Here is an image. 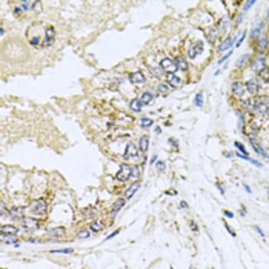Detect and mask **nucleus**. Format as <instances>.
I'll return each instance as SVG.
<instances>
[{
	"mask_svg": "<svg viewBox=\"0 0 269 269\" xmlns=\"http://www.w3.org/2000/svg\"><path fill=\"white\" fill-rule=\"evenodd\" d=\"M0 31H1V36H2V35H3V28H1V30H0Z\"/></svg>",
	"mask_w": 269,
	"mask_h": 269,
	"instance_id": "obj_54",
	"label": "nucleus"
},
{
	"mask_svg": "<svg viewBox=\"0 0 269 269\" xmlns=\"http://www.w3.org/2000/svg\"><path fill=\"white\" fill-rule=\"evenodd\" d=\"M156 166H157V168L159 172H163L166 168V164L162 161H159V162H157Z\"/></svg>",
	"mask_w": 269,
	"mask_h": 269,
	"instance_id": "obj_37",
	"label": "nucleus"
},
{
	"mask_svg": "<svg viewBox=\"0 0 269 269\" xmlns=\"http://www.w3.org/2000/svg\"><path fill=\"white\" fill-rule=\"evenodd\" d=\"M234 144H235V147H236L239 150L241 153H243L244 155H248V152L246 151V149H245L244 146H243L242 143H238V142H235V143H234Z\"/></svg>",
	"mask_w": 269,
	"mask_h": 269,
	"instance_id": "obj_34",
	"label": "nucleus"
},
{
	"mask_svg": "<svg viewBox=\"0 0 269 269\" xmlns=\"http://www.w3.org/2000/svg\"><path fill=\"white\" fill-rule=\"evenodd\" d=\"M224 225H225V228H226V229H227V230H228V232L230 233L232 236H233V237L236 236V234H235V233H234V232H233V231L232 230V229H231L229 227V225H228L227 224H224Z\"/></svg>",
	"mask_w": 269,
	"mask_h": 269,
	"instance_id": "obj_43",
	"label": "nucleus"
},
{
	"mask_svg": "<svg viewBox=\"0 0 269 269\" xmlns=\"http://www.w3.org/2000/svg\"><path fill=\"white\" fill-rule=\"evenodd\" d=\"M20 11H21L20 8H15V12H16V13H20Z\"/></svg>",
	"mask_w": 269,
	"mask_h": 269,
	"instance_id": "obj_53",
	"label": "nucleus"
},
{
	"mask_svg": "<svg viewBox=\"0 0 269 269\" xmlns=\"http://www.w3.org/2000/svg\"><path fill=\"white\" fill-rule=\"evenodd\" d=\"M39 42H40V38H39V37H36V36H34V37L31 40V44L33 46H36L39 44Z\"/></svg>",
	"mask_w": 269,
	"mask_h": 269,
	"instance_id": "obj_41",
	"label": "nucleus"
},
{
	"mask_svg": "<svg viewBox=\"0 0 269 269\" xmlns=\"http://www.w3.org/2000/svg\"><path fill=\"white\" fill-rule=\"evenodd\" d=\"M47 203L43 199H38L32 201L29 205V212L36 216H42L46 214Z\"/></svg>",
	"mask_w": 269,
	"mask_h": 269,
	"instance_id": "obj_1",
	"label": "nucleus"
},
{
	"mask_svg": "<svg viewBox=\"0 0 269 269\" xmlns=\"http://www.w3.org/2000/svg\"><path fill=\"white\" fill-rule=\"evenodd\" d=\"M176 65L177 66V68L182 70V71H186L188 69V63L185 61V59L181 56H178L176 59Z\"/></svg>",
	"mask_w": 269,
	"mask_h": 269,
	"instance_id": "obj_21",
	"label": "nucleus"
},
{
	"mask_svg": "<svg viewBox=\"0 0 269 269\" xmlns=\"http://www.w3.org/2000/svg\"><path fill=\"white\" fill-rule=\"evenodd\" d=\"M54 36H55V32L52 27H49L46 30V37L43 41V46H49L54 42Z\"/></svg>",
	"mask_w": 269,
	"mask_h": 269,
	"instance_id": "obj_8",
	"label": "nucleus"
},
{
	"mask_svg": "<svg viewBox=\"0 0 269 269\" xmlns=\"http://www.w3.org/2000/svg\"><path fill=\"white\" fill-rule=\"evenodd\" d=\"M24 210L21 207H13L10 211V215L14 220H20L23 219Z\"/></svg>",
	"mask_w": 269,
	"mask_h": 269,
	"instance_id": "obj_14",
	"label": "nucleus"
},
{
	"mask_svg": "<svg viewBox=\"0 0 269 269\" xmlns=\"http://www.w3.org/2000/svg\"><path fill=\"white\" fill-rule=\"evenodd\" d=\"M129 80L133 84H141V83H144L146 81L145 76L141 71H137L130 74Z\"/></svg>",
	"mask_w": 269,
	"mask_h": 269,
	"instance_id": "obj_10",
	"label": "nucleus"
},
{
	"mask_svg": "<svg viewBox=\"0 0 269 269\" xmlns=\"http://www.w3.org/2000/svg\"><path fill=\"white\" fill-rule=\"evenodd\" d=\"M265 61L263 58H257L252 64V69L254 71L261 72L265 70Z\"/></svg>",
	"mask_w": 269,
	"mask_h": 269,
	"instance_id": "obj_13",
	"label": "nucleus"
},
{
	"mask_svg": "<svg viewBox=\"0 0 269 269\" xmlns=\"http://www.w3.org/2000/svg\"><path fill=\"white\" fill-rule=\"evenodd\" d=\"M245 37H246V32H244V33H243V35H242V36H241V38H240V40H239V42H238V43H237V45H236L237 47H239V46L241 45V44H242V42H243V41H244V39H245Z\"/></svg>",
	"mask_w": 269,
	"mask_h": 269,
	"instance_id": "obj_42",
	"label": "nucleus"
},
{
	"mask_svg": "<svg viewBox=\"0 0 269 269\" xmlns=\"http://www.w3.org/2000/svg\"><path fill=\"white\" fill-rule=\"evenodd\" d=\"M263 27H264V24H263V23L262 22V23L258 24V26L256 27L255 28H253V29L251 31V34H250L251 38L255 39L259 36L260 33H261V30L263 29Z\"/></svg>",
	"mask_w": 269,
	"mask_h": 269,
	"instance_id": "obj_25",
	"label": "nucleus"
},
{
	"mask_svg": "<svg viewBox=\"0 0 269 269\" xmlns=\"http://www.w3.org/2000/svg\"><path fill=\"white\" fill-rule=\"evenodd\" d=\"M255 0H249V1H247L245 4H244V6H243V10L244 11H248V10L251 7L253 6V4L255 3Z\"/></svg>",
	"mask_w": 269,
	"mask_h": 269,
	"instance_id": "obj_36",
	"label": "nucleus"
},
{
	"mask_svg": "<svg viewBox=\"0 0 269 269\" xmlns=\"http://www.w3.org/2000/svg\"><path fill=\"white\" fill-rule=\"evenodd\" d=\"M22 227L27 231L36 230L39 228V224L37 220L33 218H23L21 221Z\"/></svg>",
	"mask_w": 269,
	"mask_h": 269,
	"instance_id": "obj_4",
	"label": "nucleus"
},
{
	"mask_svg": "<svg viewBox=\"0 0 269 269\" xmlns=\"http://www.w3.org/2000/svg\"><path fill=\"white\" fill-rule=\"evenodd\" d=\"M157 155H153V157H152V159H151V162H150V163H151V164L154 163V162H155L156 160H157Z\"/></svg>",
	"mask_w": 269,
	"mask_h": 269,
	"instance_id": "obj_50",
	"label": "nucleus"
},
{
	"mask_svg": "<svg viewBox=\"0 0 269 269\" xmlns=\"http://www.w3.org/2000/svg\"><path fill=\"white\" fill-rule=\"evenodd\" d=\"M119 233V230H115L114 232V233H111L110 235H109V236L107 237V239H112V238H113V237H114L115 236V235H116V234H118V233Z\"/></svg>",
	"mask_w": 269,
	"mask_h": 269,
	"instance_id": "obj_45",
	"label": "nucleus"
},
{
	"mask_svg": "<svg viewBox=\"0 0 269 269\" xmlns=\"http://www.w3.org/2000/svg\"><path fill=\"white\" fill-rule=\"evenodd\" d=\"M203 44L202 42H199L197 44H195L194 46H192L191 48L189 49L188 51V55L191 59H195V56L199 54H201L203 52Z\"/></svg>",
	"mask_w": 269,
	"mask_h": 269,
	"instance_id": "obj_7",
	"label": "nucleus"
},
{
	"mask_svg": "<svg viewBox=\"0 0 269 269\" xmlns=\"http://www.w3.org/2000/svg\"><path fill=\"white\" fill-rule=\"evenodd\" d=\"M64 234H65V229L62 227L53 229L50 232V235L53 237H62Z\"/></svg>",
	"mask_w": 269,
	"mask_h": 269,
	"instance_id": "obj_27",
	"label": "nucleus"
},
{
	"mask_svg": "<svg viewBox=\"0 0 269 269\" xmlns=\"http://www.w3.org/2000/svg\"><path fill=\"white\" fill-rule=\"evenodd\" d=\"M142 105H143V103L141 102V100H138V99H133V100L131 101V103H130L131 109L134 111V112H138V113L141 111Z\"/></svg>",
	"mask_w": 269,
	"mask_h": 269,
	"instance_id": "obj_22",
	"label": "nucleus"
},
{
	"mask_svg": "<svg viewBox=\"0 0 269 269\" xmlns=\"http://www.w3.org/2000/svg\"><path fill=\"white\" fill-rule=\"evenodd\" d=\"M152 100H153V95L150 94V93H148V92L143 93L142 97H141V102L143 104H146V105L149 104Z\"/></svg>",
	"mask_w": 269,
	"mask_h": 269,
	"instance_id": "obj_29",
	"label": "nucleus"
},
{
	"mask_svg": "<svg viewBox=\"0 0 269 269\" xmlns=\"http://www.w3.org/2000/svg\"><path fill=\"white\" fill-rule=\"evenodd\" d=\"M232 54H233V51H230V52L228 53L227 55H225L224 56H223V58H221L220 60L218 62V64H219V65H221V64H222V63H223L224 61H226V60H227V59L229 58V57L231 55H232Z\"/></svg>",
	"mask_w": 269,
	"mask_h": 269,
	"instance_id": "obj_39",
	"label": "nucleus"
},
{
	"mask_svg": "<svg viewBox=\"0 0 269 269\" xmlns=\"http://www.w3.org/2000/svg\"><path fill=\"white\" fill-rule=\"evenodd\" d=\"M90 228L91 230L94 231V232H99V231H100L103 229L102 226H101V224H100L97 222H94L93 224H91Z\"/></svg>",
	"mask_w": 269,
	"mask_h": 269,
	"instance_id": "obj_32",
	"label": "nucleus"
},
{
	"mask_svg": "<svg viewBox=\"0 0 269 269\" xmlns=\"http://www.w3.org/2000/svg\"><path fill=\"white\" fill-rule=\"evenodd\" d=\"M140 176V172L139 168L138 166H134L133 168H132V176L134 177V178H138Z\"/></svg>",
	"mask_w": 269,
	"mask_h": 269,
	"instance_id": "obj_35",
	"label": "nucleus"
},
{
	"mask_svg": "<svg viewBox=\"0 0 269 269\" xmlns=\"http://www.w3.org/2000/svg\"><path fill=\"white\" fill-rule=\"evenodd\" d=\"M169 75H170V78H169L168 82L170 85L174 88L177 87L179 84H180V83H181V79L178 76L174 75L173 74H169Z\"/></svg>",
	"mask_w": 269,
	"mask_h": 269,
	"instance_id": "obj_24",
	"label": "nucleus"
},
{
	"mask_svg": "<svg viewBox=\"0 0 269 269\" xmlns=\"http://www.w3.org/2000/svg\"><path fill=\"white\" fill-rule=\"evenodd\" d=\"M1 240L6 244H13L17 242V239L14 236L2 234V233H1Z\"/></svg>",
	"mask_w": 269,
	"mask_h": 269,
	"instance_id": "obj_23",
	"label": "nucleus"
},
{
	"mask_svg": "<svg viewBox=\"0 0 269 269\" xmlns=\"http://www.w3.org/2000/svg\"><path fill=\"white\" fill-rule=\"evenodd\" d=\"M17 233H18V229L15 226H13V225L7 224V225L1 226V233L2 234L15 236Z\"/></svg>",
	"mask_w": 269,
	"mask_h": 269,
	"instance_id": "obj_11",
	"label": "nucleus"
},
{
	"mask_svg": "<svg viewBox=\"0 0 269 269\" xmlns=\"http://www.w3.org/2000/svg\"><path fill=\"white\" fill-rule=\"evenodd\" d=\"M254 109L262 115H265L269 112V101L267 98L261 96L254 101Z\"/></svg>",
	"mask_w": 269,
	"mask_h": 269,
	"instance_id": "obj_2",
	"label": "nucleus"
},
{
	"mask_svg": "<svg viewBox=\"0 0 269 269\" xmlns=\"http://www.w3.org/2000/svg\"><path fill=\"white\" fill-rule=\"evenodd\" d=\"M191 224H191V227L192 229H193V230H194V231H198V227H197V225H196V224H195V223H194V222H193V221H192V222H191Z\"/></svg>",
	"mask_w": 269,
	"mask_h": 269,
	"instance_id": "obj_48",
	"label": "nucleus"
},
{
	"mask_svg": "<svg viewBox=\"0 0 269 269\" xmlns=\"http://www.w3.org/2000/svg\"><path fill=\"white\" fill-rule=\"evenodd\" d=\"M267 17H268V18H269V11H268V13H267Z\"/></svg>",
	"mask_w": 269,
	"mask_h": 269,
	"instance_id": "obj_55",
	"label": "nucleus"
},
{
	"mask_svg": "<svg viewBox=\"0 0 269 269\" xmlns=\"http://www.w3.org/2000/svg\"><path fill=\"white\" fill-rule=\"evenodd\" d=\"M149 147V138L147 135L143 136L139 140V148L143 153H146Z\"/></svg>",
	"mask_w": 269,
	"mask_h": 269,
	"instance_id": "obj_19",
	"label": "nucleus"
},
{
	"mask_svg": "<svg viewBox=\"0 0 269 269\" xmlns=\"http://www.w3.org/2000/svg\"><path fill=\"white\" fill-rule=\"evenodd\" d=\"M246 87L250 94H256L258 92L259 84L256 79H252L249 81H248L246 84Z\"/></svg>",
	"mask_w": 269,
	"mask_h": 269,
	"instance_id": "obj_12",
	"label": "nucleus"
},
{
	"mask_svg": "<svg viewBox=\"0 0 269 269\" xmlns=\"http://www.w3.org/2000/svg\"><path fill=\"white\" fill-rule=\"evenodd\" d=\"M73 252V250L71 249V248H65V249H58V250H53L52 251V253H65V254H68V253H71Z\"/></svg>",
	"mask_w": 269,
	"mask_h": 269,
	"instance_id": "obj_38",
	"label": "nucleus"
},
{
	"mask_svg": "<svg viewBox=\"0 0 269 269\" xmlns=\"http://www.w3.org/2000/svg\"><path fill=\"white\" fill-rule=\"evenodd\" d=\"M220 70H218L217 71L214 73V76H216V75H219V74H220Z\"/></svg>",
	"mask_w": 269,
	"mask_h": 269,
	"instance_id": "obj_52",
	"label": "nucleus"
},
{
	"mask_svg": "<svg viewBox=\"0 0 269 269\" xmlns=\"http://www.w3.org/2000/svg\"><path fill=\"white\" fill-rule=\"evenodd\" d=\"M236 155H237V157H240V158L244 159V160H247V161H249V162H251L252 163H253V165L256 166H258V167H262V166H263V165H262V164H261V163H260L258 161H257V160H254V159L250 158V157H246V156L242 155V154H240V153H236Z\"/></svg>",
	"mask_w": 269,
	"mask_h": 269,
	"instance_id": "obj_28",
	"label": "nucleus"
},
{
	"mask_svg": "<svg viewBox=\"0 0 269 269\" xmlns=\"http://www.w3.org/2000/svg\"><path fill=\"white\" fill-rule=\"evenodd\" d=\"M250 143L252 144V146H253V149L255 150V152L258 153V154H261L262 156L263 157H268V154L267 153V152L265 150L263 149V147L261 145H260L259 143H258V141L256 139H254V138H250Z\"/></svg>",
	"mask_w": 269,
	"mask_h": 269,
	"instance_id": "obj_16",
	"label": "nucleus"
},
{
	"mask_svg": "<svg viewBox=\"0 0 269 269\" xmlns=\"http://www.w3.org/2000/svg\"><path fill=\"white\" fill-rule=\"evenodd\" d=\"M224 214H225V216H227L228 218H233V214L231 212V211H229V210H225L224 211Z\"/></svg>",
	"mask_w": 269,
	"mask_h": 269,
	"instance_id": "obj_44",
	"label": "nucleus"
},
{
	"mask_svg": "<svg viewBox=\"0 0 269 269\" xmlns=\"http://www.w3.org/2000/svg\"><path fill=\"white\" fill-rule=\"evenodd\" d=\"M250 56L249 53H246V54H243L240 56L239 58L238 59V61L236 62V65L238 67H242L243 65H244V64L246 63L247 61L248 60Z\"/></svg>",
	"mask_w": 269,
	"mask_h": 269,
	"instance_id": "obj_26",
	"label": "nucleus"
},
{
	"mask_svg": "<svg viewBox=\"0 0 269 269\" xmlns=\"http://www.w3.org/2000/svg\"><path fill=\"white\" fill-rule=\"evenodd\" d=\"M160 65L162 66V70L166 71L168 74H173L175 73L176 71H177V66L176 65V63L173 61H172L171 59L169 58H165L162 60Z\"/></svg>",
	"mask_w": 269,
	"mask_h": 269,
	"instance_id": "obj_5",
	"label": "nucleus"
},
{
	"mask_svg": "<svg viewBox=\"0 0 269 269\" xmlns=\"http://www.w3.org/2000/svg\"><path fill=\"white\" fill-rule=\"evenodd\" d=\"M90 236V232L87 230H81L79 233H77V237L80 238V239H87Z\"/></svg>",
	"mask_w": 269,
	"mask_h": 269,
	"instance_id": "obj_33",
	"label": "nucleus"
},
{
	"mask_svg": "<svg viewBox=\"0 0 269 269\" xmlns=\"http://www.w3.org/2000/svg\"><path fill=\"white\" fill-rule=\"evenodd\" d=\"M195 104L198 107H201L203 105V94L202 93H199L195 95Z\"/></svg>",
	"mask_w": 269,
	"mask_h": 269,
	"instance_id": "obj_30",
	"label": "nucleus"
},
{
	"mask_svg": "<svg viewBox=\"0 0 269 269\" xmlns=\"http://www.w3.org/2000/svg\"><path fill=\"white\" fill-rule=\"evenodd\" d=\"M181 207L182 208H188L189 205L187 204V203L185 201H182L181 202Z\"/></svg>",
	"mask_w": 269,
	"mask_h": 269,
	"instance_id": "obj_49",
	"label": "nucleus"
},
{
	"mask_svg": "<svg viewBox=\"0 0 269 269\" xmlns=\"http://www.w3.org/2000/svg\"><path fill=\"white\" fill-rule=\"evenodd\" d=\"M140 185H140V183L138 182H133V184L130 185L128 188L127 189L126 191L124 193L125 198H127L128 200H130L135 195V193L138 191V190L140 188Z\"/></svg>",
	"mask_w": 269,
	"mask_h": 269,
	"instance_id": "obj_9",
	"label": "nucleus"
},
{
	"mask_svg": "<svg viewBox=\"0 0 269 269\" xmlns=\"http://www.w3.org/2000/svg\"><path fill=\"white\" fill-rule=\"evenodd\" d=\"M153 123V121L148 118H142L141 119V125L143 128H148Z\"/></svg>",
	"mask_w": 269,
	"mask_h": 269,
	"instance_id": "obj_31",
	"label": "nucleus"
},
{
	"mask_svg": "<svg viewBox=\"0 0 269 269\" xmlns=\"http://www.w3.org/2000/svg\"><path fill=\"white\" fill-rule=\"evenodd\" d=\"M244 188H245V190H246L248 192V193H251V192H252L251 189H250V187L248 185H244Z\"/></svg>",
	"mask_w": 269,
	"mask_h": 269,
	"instance_id": "obj_51",
	"label": "nucleus"
},
{
	"mask_svg": "<svg viewBox=\"0 0 269 269\" xmlns=\"http://www.w3.org/2000/svg\"><path fill=\"white\" fill-rule=\"evenodd\" d=\"M242 20H243V14L242 13H240L239 15L238 16V18H237V21H236V23L239 25L241 22H242Z\"/></svg>",
	"mask_w": 269,
	"mask_h": 269,
	"instance_id": "obj_47",
	"label": "nucleus"
},
{
	"mask_svg": "<svg viewBox=\"0 0 269 269\" xmlns=\"http://www.w3.org/2000/svg\"><path fill=\"white\" fill-rule=\"evenodd\" d=\"M236 39H237V36H234L233 39L231 38L230 36L227 37V38L224 40V42H222V44H220V50L221 52H224V51H226L228 49H229L231 46H233L234 42L236 41Z\"/></svg>",
	"mask_w": 269,
	"mask_h": 269,
	"instance_id": "obj_17",
	"label": "nucleus"
},
{
	"mask_svg": "<svg viewBox=\"0 0 269 269\" xmlns=\"http://www.w3.org/2000/svg\"><path fill=\"white\" fill-rule=\"evenodd\" d=\"M255 229H256L257 232L259 233L261 236H262V237L265 236V234H264V233H263V230H262V229H260V228L258 227V226H256V227H255Z\"/></svg>",
	"mask_w": 269,
	"mask_h": 269,
	"instance_id": "obj_46",
	"label": "nucleus"
},
{
	"mask_svg": "<svg viewBox=\"0 0 269 269\" xmlns=\"http://www.w3.org/2000/svg\"><path fill=\"white\" fill-rule=\"evenodd\" d=\"M138 155V147L137 146L133 143H128L126 146V148H125V152H124V158L125 159H129L131 157H134Z\"/></svg>",
	"mask_w": 269,
	"mask_h": 269,
	"instance_id": "obj_6",
	"label": "nucleus"
},
{
	"mask_svg": "<svg viewBox=\"0 0 269 269\" xmlns=\"http://www.w3.org/2000/svg\"><path fill=\"white\" fill-rule=\"evenodd\" d=\"M124 204H125V200H123L122 198H120L119 200H117L113 204V206H112V214H117L119 211L122 209V208L124 206Z\"/></svg>",
	"mask_w": 269,
	"mask_h": 269,
	"instance_id": "obj_20",
	"label": "nucleus"
},
{
	"mask_svg": "<svg viewBox=\"0 0 269 269\" xmlns=\"http://www.w3.org/2000/svg\"><path fill=\"white\" fill-rule=\"evenodd\" d=\"M268 45V40L266 35H262L258 38V51L259 53H263L266 51L267 46Z\"/></svg>",
	"mask_w": 269,
	"mask_h": 269,
	"instance_id": "obj_15",
	"label": "nucleus"
},
{
	"mask_svg": "<svg viewBox=\"0 0 269 269\" xmlns=\"http://www.w3.org/2000/svg\"><path fill=\"white\" fill-rule=\"evenodd\" d=\"M232 89V92L233 94L237 95V96H242L244 93V89H243V85L242 83L240 82H234L232 84L231 86Z\"/></svg>",
	"mask_w": 269,
	"mask_h": 269,
	"instance_id": "obj_18",
	"label": "nucleus"
},
{
	"mask_svg": "<svg viewBox=\"0 0 269 269\" xmlns=\"http://www.w3.org/2000/svg\"><path fill=\"white\" fill-rule=\"evenodd\" d=\"M132 176V168L127 164H122L120 166L119 172L117 173L116 177L120 182H126Z\"/></svg>",
	"mask_w": 269,
	"mask_h": 269,
	"instance_id": "obj_3",
	"label": "nucleus"
},
{
	"mask_svg": "<svg viewBox=\"0 0 269 269\" xmlns=\"http://www.w3.org/2000/svg\"><path fill=\"white\" fill-rule=\"evenodd\" d=\"M268 190H269V189H268Z\"/></svg>",
	"mask_w": 269,
	"mask_h": 269,
	"instance_id": "obj_56",
	"label": "nucleus"
},
{
	"mask_svg": "<svg viewBox=\"0 0 269 269\" xmlns=\"http://www.w3.org/2000/svg\"><path fill=\"white\" fill-rule=\"evenodd\" d=\"M158 90L160 91V92H162V93H163V92H166V91L168 90V87H167V86H166V84H161L158 86Z\"/></svg>",
	"mask_w": 269,
	"mask_h": 269,
	"instance_id": "obj_40",
	"label": "nucleus"
}]
</instances>
